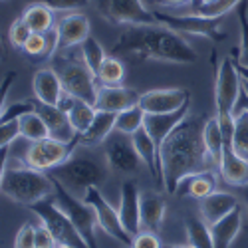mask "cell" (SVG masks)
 Listing matches in <instances>:
<instances>
[{
    "mask_svg": "<svg viewBox=\"0 0 248 248\" xmlns=\"http://www.w3.org/2000/svg\"><path fill=\"white\" fill-rule=\"evenodd\" d=\"M204 121L201 115L189 113L163 141L159 149V175L161 187L169 195L177 193V185L187 175L217 169L202 139Z\"/></svg>",
    "mask_w": 248,
    "mask_h": 248,
    "instance_id": "1",
    "label": "cell"
},
{
    "mask_svg": "<svg viewBox=\"0 0 248 248\" xmlns=\"http://www.w3.org/2000/svg\"><path fill=\"white\" fill-rule=\"evenodd\" d=\"M113 54H125L139 60H157L183 66L195 64L199 60L197 50L187 40L163 24L125 26L113 44Z\"/></svg>",
    "mask_w": 248,
    "mask_h": 248,
    "instance_id": "2",
    "label": "cell"
},
{
    "mask_svg": "<svg viewBox=\"0 0 248 248\" xmlns=\"http://www.w3.org/2000/svg\"><path fill=\"white\" fill-rule=\"evenodd\" d=\"M240 97V76L236 70V62L232 56L222 58L217 70V84H215V106L217 119L224 135V147H232V133H234V109Z\"/></svg>",
    "mask_w": 248,
    "mask_h": 248,
    "instance_id": "3",
    "label": "cell"
},
{
    "mask_svg": "<svg viewBox=\"0 0 248 248\" xmlns=\"http://www.w3.org/2000/svg\"><path fill=\"white\" fill-rule=\"evenodd\" d=\"M108 163L99 161L93 155H72L68 161L58 165L50 175L60 181L70 193L86 195L90 187H101L108 181Z\"/></svg>",
    "mask_w": 248,
    "mask_h": 248,
    "instance_id": "4",
    "label": "cell"
},
{
    "mask_svg": "<svg viewBox=\"0 0 248 248\" xmlns=\"http://www.w3.org/2000/svg\"><path fill=\"white\" fill-rule=\"evenodd\" d=\"M54 191L56 187H54L52 177L28 167V165L6 167L2 189H0V193H4V197H8L10 201L18 204H26V206L52 197Z\"/></svg>",
    "mask_w": 248,
    "mask_h": 248,
    "instance_id": "5",
    "label": "cell"
},
{
    "mask_svg": "<svg viewBox=\"0 0 248 248\" xmlns=\"http://www.w3.org/2000/svg\"><path fill=\"white\" fill-rule=\"evenodd\" d=\"M28 209L40 218L46 229L54 234V238L58 240L60 246H72V248H90L86 244V240L81 238V234L78 232V229L74 226V222L70 220V217L62 211V206L56 202L54 195L48 199H42L34 204H30Z\"/></svg>",
    "mask_w": 248,
    "mask_h": 248,
    "instance_id": "6",
    "label": "cell"
},
{
    "mask_svg": "<svg viewBox=\"0 0 248 248\" xmlns=\"http://www.w3.org/2000/svg\"><path fill=\"white\" fill-rule=\"evenodd\" d=\"M52 68L60 76L62 86H64L68 93L93 106L97 99V90H99L97 78L84 64V60L79 62V60H68V58H56Z\"/></svg>",
    "mask_w": 248,
    "mask_h": 248,
    "instance_id": "7",
    "label": "cell"
},
{
    "mask_svg": "<svg viewBox=\"0 0 248 248\" xmlns=\"http://www.w3.org/2000/svg\"><path fill=\"white\" fill-rule=\"evenodd\" d=\"M54 181V199L56 202L62 206V211H64L70 220L74 222V226L78 229V232L81 234V238L86 240V244L90 248H99L97 246V240H95V226H97V217L93 213L92 206L84 201V199H78L74 193H70L64 185H62L60 181Z\"/></svg>",
    "mask_w": 248,
    "mask_h": 248,
    "instance_id": "8",
    "label": "cell"
},
{
    "mask_svg": "<svg viewBox=\"0 0 248 248\" xmlns=\"http://www.w3.org/2000/svg\"><path fill=\"white\" fill-rule=\"evenodd\" d=\"M79 145V137L66 143V141H58L54 137H46L40 141H32L26 153H24V165L36 169V171H52L58 165H62L64 161H68L76 147Z\"/></svg>",
    "mask_w": 248,
    "mask_h": 248,
    "instance_id": "9",
    "label": "cell"
},
{
    "mask_svg": "<svg viewBox=\"0 0 248 248\" xmlns=\"http://www.w3.org/2000/svg\"><path fill=\"white\" fill-rule=\"evenodd\" d=\"M92 4L99 12V16H103L111 24H159L153 10H149L143 0H92Z\"/></svg>",
    "mask_w": 248,
    "mask_h": 248,
    "instance_id": "10",
    "label": "cell"
},
{
    "mask_svg": "<svg viewBox=\"0 0 248 248\" xmlns=\"http://www.w3.org/2000/svg\"><path fill=\"white\" fill-rule=\"evenodd\" d=\"M157 22L171 28L177 34H191V36H202L209 40H222L224 34L220 32L222 18H204L199 14H169L163 10H153Z\"/></svg>",
    "mask_w": 248,
    "mask_h": 248,
    "instance_id": "11",
    "label": "cell"
},
{
    "mask_svg": "<svg viewBox=\"0 0 248 248\" xmlns=\"http://www.w3.org/2000/svg\"><path fill=\"white\" fill-rule=\"evenodd\" d=\"M84 201L93 209L95 217H97V226L99 229L109 234L111 238H115L117 242H121L123 246L131 248V242H133V236L125 231V226L121 224V218H119V211H115V206H111L108 202V199L101 195L99 187H90L84 195Z\"/></svg>",
    "mask_w": 248,
    "mask_h": 248,
    "instance_id": "12",
    "label": "cell"
},
{
    "mask_svg": "<svg viewBox=\"0 0 248 248\" xmlns=\"http://www.w3.org/2000/svg\"><path fill=\"white\" fill-rule=\"evenodd\" d=\"M103 159H106L109 171L131 175L137 173L141 167V157L133 147V141L129 135H123L119 131L111 133L106 139V149H103Z\"/></svg>",
    "mask_w": 248,
    "mask_h": 248,
    "instance_id": "13",
    "label": "cell"
},
{
    "mask_svg": "<svg viewBox=\"0 0 248 248\" xmlns=\"http://www.w3.org/2000/svg\"><path fill=\"white\" fill-rule=\"evenodd\" d=\"M191 103V92L185 88H161L141 93L139 106L145 113H171Z\"/></svg>",
    "mask_w": 248,
    "mask_h": 248,
    "instance_id": "14",
    "label": "cell"
},
{
    "mask_svg": "<svg viewBox=\"0 0 248 248\" xmlns=\"http://www.w3.org/2000/svg\"><path fill=\"white\" fill-rule=\"evenodd\" d=\"M90 20L84 12H68L56 24V52H66L79 46L90 36Z\"/></svg>",
    "mask_w": 248,
    "mask_h": 248,
    "instance_id": "15",
    "label": "cell"
},
{
    "mask_svg": "<svg viewBox=\"0 0 248 248\" xmlns=\"http://www.w3.org/2000/svg\"><path fill=\"white\" fill-rule=\"evenodd\" d=\"M119 218L125 231L135 236L141 232V193L135 181H125L121 185V199H119Z\"/></svg>",
    "mask_w": 248,
    "mask_h": 248,
    "instance_id": "16",
    "label": "cell"
},
{
    "mask_svg": "<svg viewBox=\"0 0 248 248\" xmlns=\"http://www.w3.org/2000/svg\"><path fill=\"white\" fill-rule=\"evenodd\" d=\"M139 97H141L139 92L125 88V86H99L93 108L97 111L119 113L123 109H129V108L137 106Z\"/></svg>",
    "mask_w": 248,
    "mask_h": 248,
    "instance_id": "17",
    "label": "cell"
},
{
    "mask_svg": "<svg viewBox=\"0 0 248 248\" xmlns=\"http://www.w3.org/2000/svg\"><path fill=\"white\" fill-rule=\"evenodd\" d=\"M34 111L44 119L50 137H54L58 141H66V143L79 137L72 127L68 113L62 111L58 106H50V103H42V101L34 99Z\"/></svg>",
    "mask_w": 248,
    "mask_h": 248,
    "instance_id": "18",
    "label": "cell"
},
{
    "mask_svg": "<svg viewBox=\"0 0 248 248\" xmlns=\"http://www.w3.org/2000/svg\"><path fill=\"white\" fill-rule=\"evenodd\" d=\"M191 113V103L183 106L181 109L177 111H171V113H147L145 115V123L143 127L149 131V135L153 137L155 141V147H157V153L163 145V141L169 137V133L179 125V123Z\"/></svg>",
    "mask_w": 248,
    "mask_h": 248,
    "instance_id": "19",
    "label": "cell"
},
{
    "mask_svg": "<svg viewBox=\"0 0 248 248\" xmlns=\"http://www.w3.org/2000/svg\"><path fill=\"white\" fill-rule=\"evenodd\" d=\"M32 90H34V99L42 103H50V106H58L62 93H64L62 79L54 68L38 70L32 79Z\"/></svg>",
    "mask_w": 248,
    "mask_h": 248,
    "instance_id": "20",
    "label": "cell"
},
{
    "mask_svg": "<svg viewBox=\"0 0 248 248\" xmlns=\"http://www.w3.org/2000/svg\"><path fill=\"white\" fill-rule=\"evenodd\" d=\"M236 206H240L238 199L231 193H222V191H215L213 195L204 197L201 201V218L206 224H215L220 218H224L229 213H232Z\"/></svg>",
    "mask_w": 248,
    "mask_h": 248,
    "instance_id": "21",
    "label": "cell"
},
{
    "mask_svg": "<svg viewBox=\"0 0 248 248\" xmlns=\"http://www.w3.org/2000/svg\"><path fill=\"white\" fill-rule=\"evenodd\" d=\"M167 202L159 193H143L141 195V231L159 232L163 226Z\"/></svg>",
    "mask_w": 248,
    "mask_h": 248,
    "instance_id": "22",
    "label": "cell"
},
{
    "mask_svg": "<svg viewBox=\"0 0 248 248\" xmlns=\"http://www.w3.org/2000/svg\"><path fill=\"white\" fill-rule=\"evenodd\" d=\"M217 191V177L213 171H201L187 175L179 185H177V193L179 197H193V199H204Z\"/></svg>",
    "mask_w": 248,
    "mask_h": 248,
    "instance_id": "23",
    "label": "cell"
},
{
    "mask_svg": "<svg viewBox=\"0 0 248 248\" xmlns=\"http://www.w3.org/2000/svg\"><path fill=\"white\" fill-rule=\"evenodd\" d=\"M242 229V206H236L232 213H229L218 222L211 224V234L215 248H231L234 238Z\"/></svg>",
    "mask_w": 248,
    "mask_h": 248,
    "instance_id": "24",
    "label": "cell"
},
{
    "mask_svg": "<svg viewBox=\"0 0 248 248\" xmlns=\"http://www.w3.org/2000/svg\"><path fill=\"white\" fill-rule=\"evenodd\" d=\"M115 117L117 113H111V111H97L88 131L79 135V145L97 147L99 143H106V139L115 131Z\"/></svg>",
    "mask_w": 248,
    "mask_h": 248,
    "instance_id": "25",
    "label": "cell"
},
{
    "mask_svg": "<svg viewBox=\"0 0 248 248\" xmlns=\"http://www.w3.org/2000/svg\"><path fill=\"white\" fill-rule=\"evenodd\" d=\"M218 173L226 185H248V161L242 159L232 151V147H224L220 165H218Z\"/></svg>",
    "mask_w": 248,
    "mask_h": 248,
    "instance_id": "26",
    "label": "cell"
},
{
    "mask_svg": "<svg viewBox=\"0 0 248 248\" xmlns=\"http://www.w3.org/2000/svg\"><path fill=\"white\" fill-rule=\"evenodd\" d=\"M131 141H133V147L135 151L139 153L143 165L149 169V173L153 175V179L157 181V185L161 187V175H159V153H157V147H155V141L153 137L149 135V131L145 127L137 129L133 135H131Z\"/></svg>",
    "mask_w": 248,
    "mask_h": 248,
    "instance_id": "27",
    "label": "cell"
},
{
    "mask_svg": "<svg viewBox=\"0 0 248 248\" xmlns=\"http://www.w3.org/2000/svg\"><path fill=\"white\" fill-rule=\"evenodd\" d=\"M202 139H204V145H206V151H209L211 159L215 161L217 169L220 165V159H222V153H224V135H222V129H220V123L215 117H209L204 121V129H202Z\"/></svg>",
    "mask_w": 248,
    "mask_h": 248,
    "instance_id": "28",
    "label": "cell"
},
{
    "mask_svg": "<svg viewBox=\"0 0 248 248\" xmlns=\"http://www.w3.org/2000/svg\"><path fill=\"white\" fill-rule=\"evenodd\" d=\"M22 18L26 20V24L30 26L32 32H40V34H48L52 28H54V10L48 8L46 4H40V2H34L30 4Z\"/></svg>",
    "mask_w": 248,
    "mask_h": 248,
    "instance_id": "29",
    "label": "cell"
},
{
    "mask_svg": "<svg viewBox=\"0 0 248 248\" xmlns=\"http://www.w3.org/2000/svg\"><path fill=\"white\" fill-rule=\"evenodd\" d=\"M18 127H20V137H24L28 141H40V139L50 137L44 119L40 117L36 111H28L24 115H20L18 117Z\"/></svg>",
    "mask_w": 248,
    "mask_h": 248,
    "instance_id": "30",
    "label": "cell"
},
{
    "mask_svg": "<svg viewBox=\"0 0 248 248\" xmlns=\"http://www.w3.org/2000/svg\"><path fill=\"white\" fill-rule=\"evenodd\" d=\"M185 232H187V240L193 248H215L211 226L202 218H189L185 222Z\"/></svg>",
    "mask_w": 248,
    "mask_h": 248,
    "instance_id": "31",
    "label": "cell"
},
{
    "mask_svg": "<svg viewBox=\"0 0 248 248\" xmlns=\"http://www.w3.org/2000/svg\"><path fill=\"white\" fill-rule=\"evenodd\" d=\"M97 109L92 106V103L84 101V99H78L74 101V106L72 109L68 111V117H70V123H72V127L78 135H81L84 131H88V127L92 125V121L95 117Z\"/></svg>",
    "mask_w": 248,
    "mask_h": 248,
    "instance_id": "32",
    "label": "cell"
},
{
    "mask_svg": "<svg viewBox=\"0 0 248 248\" xmlns=\"http://www.w3.org/2000/svg\"><path fill=\"white\" fill-rule=\"evenodd\" d=\"M145 111L141 109V106L137 103V106L129 108V109H123L117 113L115 117V131L123 133V135H133L137 129L143 127V123H145Z\"/></svg>",
    "mask_w": 248,
    "mask_h": 248,
    "instance_id": "33",
    "label": "cell"
},
{
    "mask_svg": "<svg viewBox=\"0 0 248 248\" xmlns=\"http://www.w3.org/2000/svg\"><path fill=\"white\" fill-rule=\"evenodd\" d=\"M79 50H81V60H84V64L92 70V74L97 78V72L103 64V60L108 58L106 50H103V46L99 44V40L93 38L92 34L84 40V42L79 44Z\"/></svg>",
    "mask_w": 248,
    "mask_h": 248,
    "instance_id": "34",
    "label": "cell"
},
{
    "mask_svg": "<svg viewBox=\"0 0 248 248\" xmlns=\"http://www.w3.org/2000/svg\"><path fill=\"white\" fill-rule=\"evenodd\" d=\"M232 151L248 161V111H234V133H232Z\"/></svg>",
    "mask_w": 248,
    "mask_h": 248,
    "instance_id": "35",
    "label": "cell"
},
{
    "mask_svg": "<svg viewBox=\"0 0 248 248\" xmlns=\"http://www.w3.org/2000/svg\"><path fill=\"white\" fill-rule=\"evenodd\" d=\"M123 78H125V68L117 58L108 56L103 60L97 72V81L101 86H123Z\"/></svg>",
    "mask_w": 248,
    "mask_h": 248,
    "instance_id": "36",
    "label": "cell"
},
{
    "mask_svg": "<svg viewBox=\"0 0 248 248\" xmlns=\"http://www.w3.org/2000/svg\"><path fill=\"white\" fill-rule=\"evenodd\" d=\"M242 0H215L211 4H197L193 6V14L204 16V18H220L226 16L232 8H236Z\"/></svg>",
    "mask_w": 248,
    "mask_h": 248,
    "instance_id": "37",
    "label": "cell"
},
{
    "mask_svg": "<svg viewBox=\"0 0 248 248\" xmlns=\"http://www.w3.org/2000/svg\"><path fill=\"white\" fill-rule=\"evenodd\" d=\"M238 26H240L238 64L248 68V0H242L238 4Z\"/></svg>",
    "mask_w": 248,
    "mask_h": 248,
    "instance_id": "38",
    "label": "cell"
},
{
    "mask_svg": "<svg viewBox=\"0 0 248 248\" xmlns=\"http://www.w3.org/2000/svg\"><path fill=\"white\" fill-rule=\"evenodd\" d=\"M30 34H32L30 26L26 24V20H24L22 16H20V18H16L14 22L10 24V30H8V40H10V44H12L14 48L22 50V48H24V44H26V40L30 38Z\"/></svg>",
    "mask_w": 248,
    "mask_h": 248,
    "instance_id": "39",
    "label": "cell"
},
{
    "mask_svg": "<svg viewBox=\"0 0 248 248\" xmlns=\"http://www.w3.org/2000/svg\"><path fill=\"white\" fill-rule=\"evenodd\" d=\"M50 32L48 34H40V32H32L30 38L24 44V52L28 56H48V48H50Z\"/></svg>",
    "mask_w": 248,
    "mask_h": 248,
    "instance_id": "40",
    "label": "cell"
},
{
    "mask_svg": "<svg viewBox=\"0 0 248 248\" xmlns=\"http://www.w3.org/2000/svg\"><path fill=\"white\" fill-rule=\"evenodd\" d=\"M34 2L46 4V6L52 8L54 12H56V10H62V12H78L79 8L88 6L92 0H34Z\"/></svg>",
    "mask_w": 248,
    "mask_h": 248,
    "instance_id": "41",
    "label": "cell"
},
{
    "mask_svg": "<svg viewBox=\"0 0 248 248\" xmlns=\"http://www.w3.org/2000/svg\"><path fill=\"white\" fill-rule=\"evenodd\" d=\"M20 137V127H18V119L10 121H0V147L12 145V143Z\"/></svg>",
    "mask_w": 248,
    "mask_h": 248,
    "instance_id": "42",
    "label": "cell"
},
{
    "mask_svg": "<svg viewBox=\"0 0 248 248\" xmlns=\"http://www.w3.org/2000/svg\"><path fill=\"white\" fill-rule=\"evenodd\" d=\"M34 231H36V226L32 222H24L22 226H20V231L16 232L14 248H36V244H34Z\"/></svg>",
    "mask_w": 248,
    "mask_h": 248,
    "instance_id": "43",
    "label": "cell"
},
{
    "mask_svg": "<svg viewBox=\"0 0 248 248\" xmlns=\"http://www.w3.org/2000/svg\"><path fill=\"white\" fill-rule=\"evenodd\" d=\"M34 244L36 248H58V240L54 238V234L46 229L44 224H40L36 226V231H34Z\"/></svg>",
    "mask_w": 248,
    "mask_h": 248,
    "instance_id": "44",
    "label": "cell"
},
{
    "mask_svg": "<svg viewBox=\"0 0 248 248\" xmlns=\"http://www.w3.org/2000/svg\"><path fill=\"white\" fill-rule=\"evenodd\" d=\"M161 240L157 236V232H149V231H141L139 234L133 236L131 248H161Z\"/></svg>",
    "mask_w": 248,
    "mask_h": 248,
    "instance_id": "45",
    "label": "cell"
},
{
    "mask_svg": "<svg viewBox=\"0 0 248 248\" xmlns=\"http://www.w3.org/2000/svg\"><path fill=\"white\" fill-rule=\"evenodd\" d=\"M16 76L18 74L14 70H10V72H6V76L2 79H0V117H2L4 111H6V97H8V93H10L12 86H14Z\"/></svg>",
    "mask_w": 248,
    "mask_h": 248,
    "instance_id": "46",
    "label": "cell"
},
{
    "mask_svg": "<svg viewBox=\"0 0 248 248\" xmlns=\"http://www.w3.org/2000/svg\"><path fill=\"white\" fill-rule=\"evenodd\" d=\"M8 155H10V145L0 147V189H2V181H4V173H6Z\"/></svg>",
    "mask_w": 248,
    "mask_h": 248,
    "instance_id": "47",
    "label": "cell"
},
{
    "mask_svg": "<svg viewBox=\"0 0 248 248\" xmlns=\"http://www.w3.org/2000/svg\"><path fill=\"white\" fill-rule=\"evenodd\" d=\"M153 4H157V6L179 8V6H193V0H153Z\"/></svg>",
    "mask_w": 248,
    "mask_h": 248,
    "instance_id": "48",
    "label": "cell"
},
{
    "mask_svg": "<svg viewBox=\"0 0 248 248\" xmlns=\"http://www.w3.org/2000/svg\"><path fill=\"white\" fill-rule=\"evenodd\" d=\"M240 92L248 97V81H246V79H242V78H240Z\"/></svg>",
    "mask_w": 248,
    "mask_h": 248,
    "instance_id": "49",
    "label": "cell"
},
{
    "mask_svg": "<svg viewBox=\"0 0 248 248\" xmlns=\"http://www.w3.org/2000/svg\"><path fill=\"white\" fill-rule=\"evenodd\" d=\"M161 248H193L191 244H187V246H185V244H163Z\"/></svg>",
    "mask_w": 248,
    "mask_h": 248,
    "instance_id": "50",
    "label": "cell"
},
{
    "mask_svg": "<svg viewBox=\"0 0 248 248\" xmlns=\"http://www.w3.org/2000/svg\"><path fill=\"white\" fill-rule=\"evenodd\" d=\"M6 58V48H4V42H2V36H0V60Z\"/></svg>",
    "mask_w": 248,
    "mask_h": 248,
    "instance_id": "51",
    "label": "cell"
},
{
    "mask_svg": "<svg viewBox=\"0 0 248 248\" xmlns=\"http://www.w3.org/2000/svg\"><path fill=\"white\" fill-rule=\"evenodd\" d=\"M211 2H215V0H199L197 4H211ZM197 4H193V6H197Z\"/></svg>",
    "mask_w": 248,
    "mask_h": 248,
    "instance_id": "52",
    "label": "cell"
},
{
    "mask_svg": "<svg viewBox=\"0 0 248 248\" xmlns=\"http://www.w3.org/2000/svg\"><path fill=\"white\" fill-rule=\"evenodd\" d=\"M58 248H72V246H58Z\"/></svg>",
    "mask_w": 248,
    "mask_h": 248,
    "instance_id": "53",
    "label": "cell"
},
{
    "mask_svg": "<svg viewBox=\"0 0 248 248\" xmlns=\"http://www.w3.org/2000/svg\"><path fill=\"white\" fill-rule=\"evenodd\" d=\"M143 2H145V0H143ZM147 2H153V0H147Z\"/></svg>",
    "mask_w": 248,
    "mask_h": 248,
    "instance_id": "54",
    "label": "cell"
},
{
    "mask_svg": "<svg viewBox=\"0 0 248 248\" xmlns=\"http://www.w3.org/2000/svg\"><path fill=\"white\" fill-rule=\"evenodd\" d=\"M0 2H2V0H0Z\"/></svg>",
    "mask_w": 248,
    "mask_h": 248,
    "instance_id": "55",
    "label": "cell"
}]
</instances>
